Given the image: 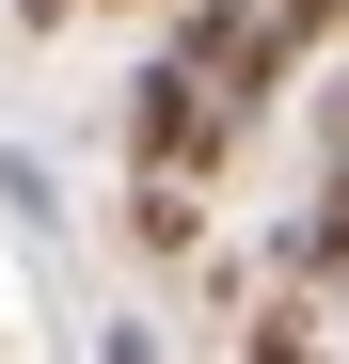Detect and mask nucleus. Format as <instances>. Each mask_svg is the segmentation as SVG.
<instances>
[{"label": "nucleus", "mask_w": 349, "mask_h": 364, "mask_svg": "<svg viewBox=\"0 0 349 364\" xmlns=\"http://www.w3.org/2000/svg\"><path fill=\"white\" fill-rule=\"evenodd\" d=\"M127 222H143V254H191V237H207V206H191V174H143V206H127Z\"/></svg>", "instance_id": "nucleus-1"}, {"label": "nucleus", "mask_w": 349, "mask_h": 364, "mask_svg": "<svg viewBox=\"0 0 349 364\" xmlns=\"http://www.w3.org/2000/svg\"><path fill=\"white\" fill-rule=\"evenodd\" d=\"M286 269H302V285H333V269H349V174H333V191H318V222L286 237Z\"/></svg>", "instance_id": "nucleus-2"}, {"label": "nucleus", "mask_w": 349, "mask_h": 364, "mask_svg": "<svg viewBox=\"0 0 349 364\" xmlns=\"http://www.w3.org/2000/svg\"><path fill=\"white\" fill-rule=\"evenodd\" d=\"M0 206H16L32 237H48V222H64V191H48V159H32V143H0Z\"/></svg>", "instance_id": "nucleus-3"}, {"label": "nucleus", "mask_w": 349, "mask_h": 364, "mask_svg": "<svg viewBox=\"0 0 349 364\" xmlns=\"http://www.w3.org/2000/svg\"><path fill=\"white\" fill-rule=\"evenodd\" d=\"M95 364H159V333H143V317H127V333H95Z\"/></svg>", "instance_id": "nucleus-4"}, {"label": "nucleus", "mask_w": 349, "mask_h": 364, "mask_svg": "<svg viewBox=\"0 0 349 364\" xmlns=\"http://www.w3.org/2000/svg\"><path fill=\"white\" fill-rule=\"evenodd\" d=\"M16 16H32V32H48V16H64V0H16Z\"/></svg>", "instance_id": "nucleus-5"}]
</instances>
